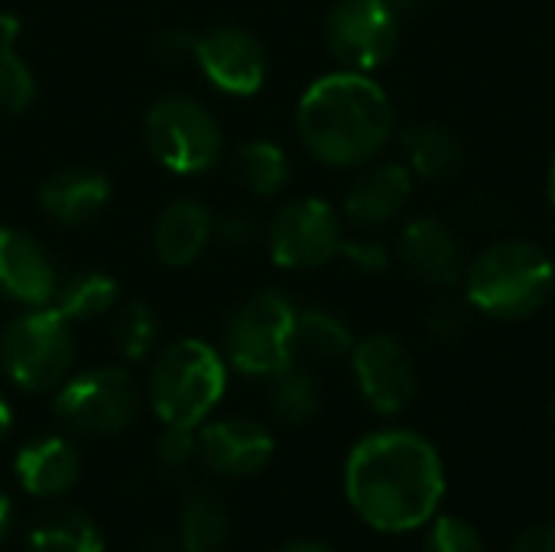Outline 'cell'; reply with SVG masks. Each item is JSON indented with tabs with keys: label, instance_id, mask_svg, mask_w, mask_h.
<instances>
[{
	"label": "cell",
	"instance_id": "cell-13",
	"mask_svg": "<svg viewBox=\"0 0 555 552\" xmlns=\"http://www.w3.org/2000/svg\"><path fill=\"white\" fill-rule=\"evenodd\" d=\"M198 439V459L224 478H250L263 472L276 452L273 436L244 416H228L215 423H202L195 429Z\"/></svg>",
	"mask_w": 555,
	"mask_h": 552
},
{
	"label": "cell",
	"instance_id": "cell-14",
	"mask_svg": "<svg viewBox=\"0 0 555 552\" xmlns=\"http://www.w3.org/2000/svg\"><path fill=\"white\" fill-rule=\"evenodd\" d=\"M400 257L416 280L439 286V290L455 286L468 267L455 231L442 218H433V215H420L406 221L400 234Z\"/></svg>",
	"mask_w": 555,
	"mask_h": 552
},
{
	"label": "cell",
	"instance_id": "cell-40",
	"mask_svg": "<svg viewBox=\"0 0 555 552\" xmlns=\"http://www.w3.org/2000/svg\"><path fill=\"white\" fill-rule=\"evenodd\" d=\"M546 192H550V205L555 208V156H553V166H550V179H546Z\"/></svg>",
	"mask_w": 555,
	"mask_h": 552
},
{
	"label": "cell",
	"instance_id": "cell-35",
	"mask_svg": "<svg viewBox=\"0 0 555 552\" xmlns=\"http://www.w3.org/2000/svg\"><path fill=\"white\" fill-rule=\"evenodd\" d=\"M254 234H257V224H254V218H247V215H231V218H224L221 228H218V238H221V244H228V247H244V244L254 241Z\"/></svg>",
	"mask_w": 555,
	"mask_h": 552
},
{
	"label": "cell",
	"instance_id": "cell-34",
	"mask_svg": "<svg viewBox=\"0 0 555 552\" xmlns=\"http://www.w3.org/2000/svg\"><path fill=\"white\" fill-rule=\"evenodd\" d=\"M507 552H555V524H537L524 530Z\"/></svg>",
	"mask_w": 555,
	"mask_h": 552
},
{
	"label": "cell",
	"instance_id": "cell-19",
	"mask_svg": "<svg viewBox=\"0 0 555 552\" xmlns=\"http://www.w3.org/2000/svg\"><path fill=\"white\" fill-rule=\"evenodd\" d=\"M211 238H215V221L208 208L195 198H176L172 205H166V211L156 221L153 247L166 267H189L205 254Z\"/></svg>",
	"mask_w": 555,
	"mask_h": 552
},
{
	"label": "cell",
	"instance_id": "cell-4",
	"mask_svg": "<svg viewBox=\"0 0 555 552\" xmlns=\"http://www.w3.org/2000/svg\"><path fill=\"white\" fill-rule=\"evenodd\" d=\"M224 387V358L198 338L169 345L150 371V403L163 426L198 429L208 420V413L221 403Z\"/></svg>",
	"mask_w": 555,
	"mask_h": 552
},
{
	"label": "cell",
	"instance_id": "cell-16",
	"mask_svg": "<svg viewBox=\"0 0 555 552\" xmlns=\"http://www.w3.org/2000/svg\"><path fill=\"white\" fill-rule=\"evenodd\" d=\"M413 195V172L406 163H380L371 166L345 198V218L361 231L387 228L403 215Z\"/></svg>",
	"mask_w": 555,
	"mask_h": 552
},
{
	"label": "cell",
	"instance_id": "cell-22",
	"mask_svg": "<svg viewBox=\"0 0 555 552\" xmlns=\"http://www.w3.org/2000/svg\"><path fill=\"white\" fill-rule=\"evenodd\" d=\"M29 552H104V540L91 517L59 508L29 527Z\"/></svg>",
	"mask_w": 555,
	"mask_h": 552
},
{
	"label": "cell",
	"instance_id": "cell-20",
	"mask_svg": "<svg viewBox=\"0 0 555 552\" xmlns=\"http://www.w3.org/2000/svg\"><path fill=\"white\" fill-rule=\"evenodd\" d=\"M400 143H403L406 169L420 179L439 182V179H449L462 166V143L455 140L452 130L439 124H416L403 130Z\"/></svg>",
	"mask_w": 555,
	"mask_h": 552
},
{
	"label": "cell",
	"instance_id": "cell-1",
	"mask_svg": "<svg viewBox=\"0 0 555 552\" xmlns=\"http://www.w3.org/2000/svg\"><path fill=\"white\" fill-rule=\"evenodd\" d=\"M351 511L380 534L426 527L446 498V468L429 439L410 429L364 436L345 462Z\"/></svg>",
	"mask_w": 555,
	"mask_h": 552
},
{
	"label": "cell",
	"instance_id": "cell-9",
	"mask_svg": "<svg viewBox=\"0 0 555 552\" xmlns=\"http://www.w3.org/2000/svg\"><path fill=\"white\" fill-rule=\"evenodd\" d=\"M345 221L325 198H296L276 211L267 247L283 270H312L341 254Z\"/></svg>",
	"mask_w": 555,
	"mask_h": 552
},
{
	"label": "cell",
	"instance_id": "cell-11",
	"mask_svg": "<svg viewBox=\"0 0 555 552\" xmlns=\"http://www.w3.org/2000/svg\"><path fill=\"white\" fill-rule=\"evenodd\" d=\"M351 371L367 407L384 416L403 413L420 394L416 361L410 348L393 335H371L364 342H354Z\"/></svg>",
	"mask_w": 555,
	"mask_h": 552
},
{
	"label": "cell",
	"instance_id": "cell-31",
	"mask_svg": "<svg viewBox=\"0 0 555 552\" xmlns=\"http://www.w3.org/2000/svg\"><path fill=\"white\" fill-rule=\"evenodd\" d=\"M156 455H159V465L169 468V472H182L192 459H198V439H195V429L189 426H166L159 442H156Z\"/></svg>",
	"mask_w": 555,
	"mask_h": 552
},
{
	"label": "cell",
	"instance_id": "cell-25",
	"mask_svg": "<svg viewBox=\"0 0 555 552\" xmlns=\"http://www.w3.org/2000/svg\"><path fill=\"white\" fill-rule=\"evenodd\" d=\"M354 332L335 312L325 309H302L296 312V355L312 358H351Z\"/></svg>",
	"mask_w": 555,
	"mask_h": 552
},
{
	"label": "cell",
	"instance_id": "cell-12",
	"mask_svg": "<svg viewBox=\"0 0 555 552\" xmlns=\"http://www.w3.org/2000/svg\"><path fill=\"white\" fill-rule=\"evenodd\" d=\"M192 59L218 91L234 98H250L267 81V52L247 29L218 26L195 36Z\"/></svg>",
	"mask_w": 555,
	"mask_h": 552
},
{
	"label": "cell",
	"instance_id": "cell-23",
	"mask_svg": "<svg viewBox=\"0 0 555 552\" xmlns=\"http://www.w3.org/2000/svg\"><path fill=\"white\" fill-rule=\"evenodd\" d=\"M117 280L98 270H85L59 283L52 306L68 319V322H91L98 316H107L117 303Z\"/></svg>",
	"mask_w": 555,
	"mask_h": 552
},
{
	"label": "cell",
	"instance_id": "cell-7",
	"mask_svg": "<svg viewBox=\"0 0 555 552\" xmlns=\"http://www.w3.org/2000/svg\"><path fill=\"white\" fill-rule=\"evenodd\" d=\"M150 153L179 176H195L221 159L224 137L215 114L195 98H163L146 111Z\"/></svg>",
	"mask_w": 555,
	"mask_h": 552
},
{
	"label": "cell",
	"instance_id": "cell-30",
	"mask_svg": "<svg viewBox=\"0 0 555 552\" xmlns=\"http://www.w3.org/2000/svg\"><path fill=\"white\" fill-rule=\"evenodd\" d=\"M468 299H439L426 312V332L439 342H452L468 329Z\"/></svg>",
	"mask_w": 555,
	"mask_h": 552
},
{
	"label": "cell",
	"instance_id": "cell-38",
	"mask_svg": "<svg viewBox=\"0 0 555 552\" xmlns=\"http://www.w3.org/2000/svg\"><path fill=\"white\" fill-rule=\"evenodd\" d=\"M10 426H13V413H10V407H7V400L0 397V442L7 439V433H10Z\"/></svg>",
	"mask_w": 555,
	"mask_h": 552
},
{
	"label": "cell",
	"instance_id": "cell-18",
	"mask_svg": "<svg viewBox=\"0 0 555 552\" xmlns=\"http://www.w3.org/2000/svg\"><path fill=\"white\" fill-rule=\"evenodd\" d=\"M111 198V182L98 169H62L49 176L39 189L42 211L59 224H88L104 211Z\"/></svg>",
	"mask_w": 555,
	"mask_h": 552
},
{
	"label": "cell",
	"instance_id": "cell-3",
	"mask_svg": "<svg viewBox=\"0 0 555 552\" xmlns=\"http://www.w3.org/2000/svg\"><path fill=\"white\" fill-rule=\"evenodd\" d=\"M465 299L475 312L524 322L537 316L555 290L550 254L530 241H498L465 267Z\"/></svg>",
	"mask_w": 555,
	"mask_h": 552
},
{
	"label": "cell",
	"instance_id": "cell-8",
	"mask_svg": "<svg viewBox=\"0 0 555 552\" xmlns=\"http://www.w3.org/2000/svg\"><path fill=\"white\" fill-rule=\"evenodd\" d=\"M140 390L124 368H91L55 397V420L78 436H117L137 420Z\"/></svg>",
	"mask_w": 555,
	"mask_h": 552
},
{
	"label": "cell",
	"instance_id": "cell-27",
	"mask_svg": "<svg viewBox=\"0 0 555 552\" xmlns=\"http://www.w3.org/2000/svg\"><path fill=\"white\" fill-rule=\"evenodd\" d=\"M234 172L254 195H276L289 182V156L270 140H250L234 153Z\"/></svg>",
	"mask_w": 555,
	"mask_h": 552
},
{
	"label": "cell",
	"instance_id": "cell-6",
	"mask_svg": "<svg viewBox=\"0 0 555 552\" xmlns=\"http://www.w3.org/2000/svg\"><path fill=\"white\" fill-rule=\"evenodd\" d=\"M296 306L283 293L250 296L224 335L228 364L247 377H273L296 361Z\"/></svg>",
	"mask_w": 555,
	"mask_h": 552
},
{
	"label": "cell",
	"instance_id": "cell-15",
	"mask_svg": "<svg viewBox=\"0 0 555 552\" xmlns=\"http://www.w3.org/2000/svg\"><path fill=\"white\" fill-rule=\"evenodd\" d=\"M59 290V277L46 251L16 228H0V293L20 306H49Z\"/></svg>",
	"mask_w": 555,
	"mask_h": 552
},
{
	"label": "cell",
	"instance_id": "cell-28",
	"mask_svg": "<svg viewBox=\"0 0 555 552\" xmlns=\"http://www.w3.org/2000/svg\"><path fill=\"white\" fill-rule=\"evenodd\" d=\"M156 338H159V322L146 303H130L120 309V316L114 322V345L127 361L146 358L153 351Z\"/></svg>",
	"mask_w": 555,
	"mask_h": 552
},
{
	"label": "cell",
	"instance_id": "cell-33",
	"mask_svg": "<svg viewBox=\"0 0 555 552\" xmlns=\"http://www.w3.org/2000/svg\"><path fill=\"white\" fill-rule=\"evenodd\" d=\"M156 52H159V59H166V62L192 59V52H195V36L185 33V29H166V33L156 39Z\"/></svg>",
	"mask_w": 555,
	"mask_h": 552
},
{
	"label": "cell",
	"instance_id": "cell-32",
	"mask_svg": "<svg viewBox=\"0 0 555 552\" xmlns=\"http://www.w3.org/2000/svg\"><path fill=\"white\" fill-rule=\"evenodd\" d=\"M341 257L354 267V270H364V273H380L387 270L390 264V254L380 241H371V238H358V241H348L341 244Z\"/></svg>",
	"mask_w": 555,
	"mask_h": 552
},
{
	"label": "cell",
	"instance_id": "cell-26",
	"mask_svg": "<svg viewBox=\"0 0 555 552\" xmlns=\"http://www.w3.org/2000/svg\"><path fill=\"white\" fill-rule=\"evenodd\" d=\"M322 407L319 381L296 361L270 377V410L283 423H309Z\"/></svg>",
	"mask_w": 555,
	"mask_h": 552
},
{
	"label": "cell",
	"instance_id": "cell-24",
	"mask_svg": "<svg viewBox=\"0 0 555 552\" xmlns=\"http://www.w3.org/2000/svg\"><path fill=\"white\" fill-rule=\"evenodd\" d=\"M20 20L3 13L0 16V107L10 114H23L36 101V78L33 68L16 52Z\"/></svg>",
	"mask_w": 555,
	"mask_h": 552
},
{
	"label": "cell",
	"instance_id": "cell-29",
	"mask_svg": "<svg viewBox=\"0 0 555 552\" xmlns=\"http://www.w3.org/2000/svg\"><path fill=\"white\" fill-rule=\"evenodd\" d=\"M423 552H485V540L475 524L462 517H433Z\"/></svg>",
	"mask_w": 555,
	"mask_h": 552
},
{
	"label": "cell",
	"instance_id": "cell-10",
	"mask_svg": "<svg viewBox=\"0 0 555 552\" xmlns=\"http://www.w3.org/2000/svg\"><path fill=\"white\" fill-rule=\"evenodd\" d=\"M332 55L351 72L380 68L400 42V13L387 0H338L325 20Z\"/></svg>",
	"mask_w": 555,
	"mask_h": 552
},
{
	"label": "cell",
	"instance_id": "cell-39",
	"mask_svg": "<svg viewBox=\"0 0 555 552\" xmlns=\"http://www.w3.org/2000/svg\"><path fill=\"white\" fill-rule=\"evenodd\" d=\"M387 3H390V7H393V10H397L400 16H403V13H410V10H416V7H420L423 0H387Z\"/></svg>",
	"mask_w": 555,
	"mask_h": 552
},
{
	"label": "cell",
	"instance_id": "cell-21",
	"mask_svg": "<svg viewBox=\"0 0 555 552\" xmlns=\"http://www.w3.org/2000/svg\"><path fill=\"white\" fill-rule=\"evenodd\" d=\"M231 534L228 508L215 491H192L182 504V521H179V540L182 552H221Z\"/></svg>",
	"mask_w": 555,
	"mask_h": 552
},
{
	"label": "cell",
	"instance_id": "cell-17",
	"mask_svg": "<svg viewBox=\"0 0 555 552\" xmlns=\"http://www.w3.org/2000/svg\"><path fill=\"white\" fill-rule=\"evenodd\" d=\"M78 472H81L78 452L59 436H42L26 442L13 462V475L23 485V491L46 501L68 495L78 482Z\"/></svg>",
	"mask_w": 555,
	"mask_h": 552
},
{
	"label": "cell",
	"instance_id": "cell-37",
	"mask_svg": "<svg viewBox=\"0 0 555 552\" xmlns=\"http://www.w3.org/2000/svg\"><path fill=\"white\" fill-rule=\"evenodd\" d=\"M276 552H335V550H332V547H325V543H319V540H293V543L280 547Z\"/></svg>",
	"mask_w": 555,
	"mask_h": 552
},
{
	"label": "cell",
	"instance_id": "cell-2",
	"mask_svg": "<svg viewBox=\"0 0 555 552\" xmlns=\"http://www.w3.org/2000/svg\"><path fill=\"white\" fill-rule=\"evenodd\" d=\"M306 150L325 166L351 169L371 163L393 137L397 114L387 91L367 72H332L315 78L296 107Z\"/></svg>",
	"mask_w": 555,
	"mask_h": 552
},
{
	"label": "cell",
	"instance_id": "cell-5",
	"mask_svg": "<svg viewBox=\"0 0 555 552\" xmlns=\"http://www.w3.org/2000/svg\"><path fill=\"white\" fill-rule=\"evenodd\" d=\"M75 361L72 322L52 306H39L10 322L0 338V364L26 394H46L65 381Z\"/></svg>",
	"mask_w": 555,
	"mask_h": 552
},
{
	"label": "cell",
	"instance_id": "cell-36",
	"mask_svg": "<svg viewBox=\"0 0 555 552\" xmlns=\"http://www.w3.org/2000/svg\"><path fill=\"white\" fill-rule=\"evenodd\" d=\"M10 530H13V508H10V498L0 495V543L10 537Z\"/></svg>",
	"mask_w": 555,
	"mask_h": 552
}]
</instances>
